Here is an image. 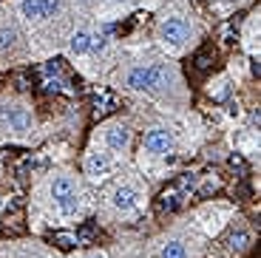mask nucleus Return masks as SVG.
<instances>
[{"mask_svg": "<svg viewBox=\"0 0 261 258\" xmlns=\"http://www.w3.org/2000/svg\"><path fill=\"white\" fill-rule=\"evenodd\" d=\"M102 142L108 145L114 153H122V150L128 148V142H130L128 125H122V122H108V125L102 128Z\"/></svg>", "mask_w": 261, "mask_h": 258, "instance_id": "9", "label": "nucleus"}, {"mask_svg": "<svg viewBox=\"0 0 261 258\" xmlns=\"http://www.w3.org/2000/svg\"><path fill=\"white\" fill-rule=\"evenodd\" d=\"M63 9V0H20V14L32 23L51 20Z\"/></svg>", "mask_w": 261, "mask_h": 258, "instance_id": "6", "label": "nucleus"}, {"mask_svg": "<svg viewBox=\"0 0 261 258\" xmlns=\"http://www.w3.org/2000/svg\"><path fill=\"white\" fill-rule=\"evenodd\" d=\"M190 34H193V26H190V20L185 14H168L159 23V40H162V45H168L170 51H179L190 40Z\"/></svg>", "mask_w": 261, "mask_h": 258, "instance_id": "2", "label": "nucleus"}, {"mask_svg": "<svg viewBox=\"0 0 261 258\" xmlns=\"http://www.w3.org/2000/svg\"><path fill=\"white\" fill-rule=\"evenodd\" d=\"M173 71L168 65H134L128 74H125V85L130 91H156L165 88L170 83Z\"/></svg>", "mask_w": 261, "mask_h": 258, "instance_id": "1", "label": "nucleus"}, {"mask_svg": "<svg viewBox=\"0 0 261 258\" xmlns=\"http://www.w3.org/2000/svg\"><path fill=\"white\" fill-rule=\"evenodd\" d=\"M139 204H142V190L134 182H122V185H117L111 190V207L119 210V213H130Z\"/></svg>", "mask_w": 261, "mask_h": 258, "instance_id": "4", "label": "nucleus"}, {"mask_svg": "<svg viewBox=\"0 0 261 258\" xmlns=\"http://www.w3.org/2000/svg\"><path fill=\"white\" fill-rule=\"evenodd\" d=\"M91 40H94V32H88V29H80V32H74L71 40H68V51H71L74 57L91 54Z\"/></svg>", "mask_w": 261, "mask_h": 258, "instance_id": "10", "label": "nucleus"}, {"mask_svg": "<svg viewBox=\"0 0 261 258\" xmlns=\"http://www.w3.org/2000/svg\"><path fill=\"white\" fill-rule=\"evenodd\" d=\"M162 258H188V247L182 241H168L162 247Z\"/></svg>", "mask_w": 261, "mask_h": 258, "instance_id": "11", "label": "nucleus"}, {"mask_svg": "<svg viewBox=\"0 0 261 258\" xmlns=\"http://www.w3.org/2000/svg\"><path fill=\"white\" fill-rule=\"evenodd\" d=\"M14 40H17V32H14V29H0V51H3V48H12Z\"/></svg>", "mask_w": 261, "mask_h": 258, "instance_id": "12", "label": "nucleus"}, {"mask_svg": "<svg viewBox=\"0 0 261 258\" xmlns=\"http://www.w3.org/2000/svg\"><path fill=\"white\" fill-rule=\"evenodd\" d=\"M108 45V37L105 34H94V40H91V54H99Z\"/></svg>", "mask_w": 261, "mask_h": 258, "instance_id": "15", "label": "nucleus"}, {"mask_svg": "<svg viewBox=\"0 0 261 258\" xmlns=\"http://www.w3.org/2000/svg\"><path fill=\"white\" fill-rule=\"evenodd\" d=\"M51 199H54V207H57L63 216L77 213L80 190H77V185H74L71 176H57V179L51 182Z\"/></svg>", "mask_w": 261, "mask_h": 258, "instance_id": "3", "label": "nucleus"}, {"mask_svg": "<svg viewBox=\"0 0 261 258\" xmlns=\"http://www.w3.org/2000/svg\"><path fill=\"white\" fill-rule=\"evenodd\" d=\"M0 125L9 131H32L34 128V114L26 105H3L0 108Z\"/></svg>", "mask_w": 261, "mask_h": 258, "instance_id": "5", "label": "nucleus"}, {"mask_svg": "<svg viewBox=\"0 0 261 258\" xmlns=\"http://www.w3.org/2000/svg\"><path fill=\"white\" fill-rule=\"evenodd\" d=\"M173 145H176V139H173V134H170L168 128H150L148 134H145V139H142V150H148L150 156L170 153Z\"/></svg>", "mask_w": 261, "mask_h": 258, "instance_id": "7", "label": "nucleus"}, {"mask_svg": "<svg viewBox=\"0 0 261 258\" xmlns=\"http://www.w3.org/2000/svg\"><path fill=\"white\" fill-rule=\"evenodd\" d=\"M111 168H114L111 153H105V150H99V148H94L91 153L85 156V173L91 176L94 182H102L105 176L111 173Z\"/></svg>", "mask_w": 261, "mask_h": 258, "instance_id": "8", "label": "nucleus"}, {"mask_svg": "<svg viewBox=\"0 0 261 258\" xmlns=\"http://www.w3.org/2000/svg\"><path fill=\"white\" fill-rule=\"evenodd\" d=\"M54 241H57L63 250H68V247L77 244V236H71V233H57V236H54Z\"/></svg>", "mask_w": 261, "mask_h": 258, "instance_id": "14", "label": "nucleus"}, {"mask_svg": "<svg viewBox=\"0 0 261 258\" xmlns=\"http://www.w3.org/2000/svg\"><path fill=\"white\" fill-rule=\"evenodd\" d=\"M88 258H105V255H102V252H94V255H88Z\"/></svg>", "mask_w": 261, "mask_h": 258, "instance_id": "16", "label": "nucleus"}, {"mask_svg": "<svg viewBox=\"0 0 261 258\" xmlns=\"http://www.w3.org/2000/svg\"><path fill=\"white\" fill-rule=\"evenodd\" d=\"M114 105H117V99H114L111 94H99V97H97V111H99V114H105V111H111Z\"/></svg>", "mask_w": 261, "mask_h": 258, "instance_id": "13", "label": "nucleus"}]
</instances>
